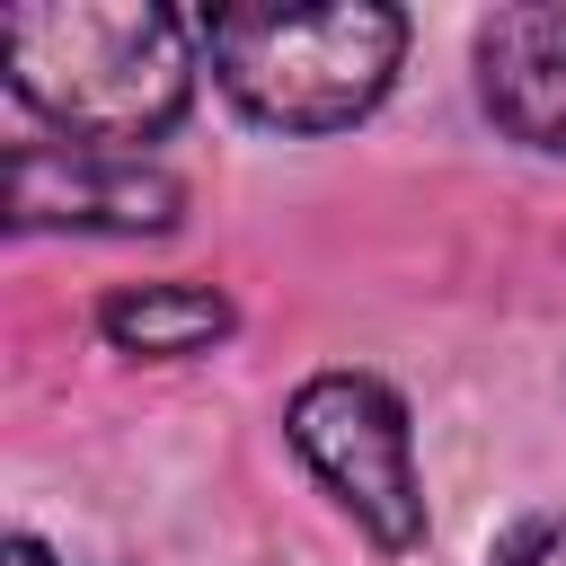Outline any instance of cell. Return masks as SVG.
<instances>
[{
    "instance_id": "1",
    "label": "cell",
    "mask_w": 566,
    "mask_h": 566,
    "mask_svg": "<svg viewBox=\"0 0 566 566\" xmlns=\"http://www.w3.org/2000/svg\"><path fill=\"white\" fill-rule=\"evenodd\" d=\"M9 97L80 150H150L195 97V18L159 0H35L0 18Z\"/></svg>"
},
{
    "instance_id": "2",
    "label": "cell",
    "mask_w": 566,
    "mask_h": 566,
    "mask_svg": "<svg viewBox=\"0 0 566 566\" xmlns=\"http://www.w3.org/2000/svg\"><path fill=\"white\" fill-rule=\"evenodd\" d=\"M221 97L265 124V133H345L363 124L407 53V18L380 0H327V9H274V0H239L195 18Z\"/></svg>"
},
{
    "instance_id": "3",
    "label": "cell",
    "mask_w": 566,
    "mask_h": 566,
    "mask_svg": "<svg viewBox=\"0 0 566 566\" xmlns=\"http://www.w3.org/2000/svg\"><path fill=\"white\" fill-rule=\"evenodd\" d=\"M283 433L301 469L389 548H424V478H416V424L407 398L380 371H310L283 407Z\"/></svg>"
},
{
    "instance_id": "4",
    "label": "cell",
    "mask_w": 566,
    "mask_h": 566,
    "mask_svg": "<svg viewBox=\"0 0 566 566\" xmlns=\"http://www.w3.org/2000/svg\"><path fill=\"white\" fill-rule=\"evenodd\" d=\"M186 186L142 150H80V142H9V230H97L142 239L177 230Z\"/></svg>"
},
{
    "instance_id": "5",
    "label": "cell",
    "mask_w": 566,
    "mask_h": 566,
    "mask_svg": "<svg viewBox=\"0 0 566 566\" xmlns=\"http://www.w3.org/2000/svg\"><path fill=\"white\" fill-rule=\"evenodd\" d=\"M478 106L504 142L566 159V9H495L469 35Z\"/></svg>"
},
{
    "instance_id": "6",
    "label": "cell",
    "mask_w": 566,
    "mask_h": 566,
    "mask_svg": "<svg viewBox=\"0 0 566 566\" xmlns=\"http://www.w3.org/2000/svg\"><path fill=\"white\" fill-rule=\"evenodd\" d=\"M230 327H239V310H230L212 283H124V292L97 301V336H106L115 354H142V363L212 354Z\"/></svg>"
},
{
    "instance_id": "7",
    "label": "cell",
    "mask_w": 566,
    "mask_h": 566,
    "mask_svg": "<svg viewBox=\"0 0 566 566\" xmlns=\"http://www.w3.org/2000/svg\"><path fill=\"white\" fill-rule=\"evenodd\" d=\"M486 566H566V513H522Z\"/></svg>"
},
{
    "instance_id": "8",
    "label": "cell",
    "mask_w": 566,
    "mask_h": 566,
    "mask_svg": "<svg viewBox=\"0 0 566 566\" xmlns=\"http://www.w3.org/2000/svg\"><path fill=\"white\" fill-rule=\"evenodd\" d=\"M9 566H62V557H53L35 531H18V539H9Z\"/></svg>"
}]
</instances>
